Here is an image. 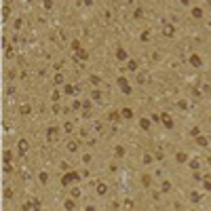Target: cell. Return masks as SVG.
<instances>
[{"label": "cell", "mask_w": 211, "mask_h": 211, "mask_svg": "<svg viewBox=\"0 0 211 211\" xmlns=\"http://www.w3.org/2000/svg\"><path fill=\"white\" fill-rule=\"evenodd\" d=\"M184 2H186V0H184Z\"/></svg>", "instance_id": "cell-1"}]
</instances>
